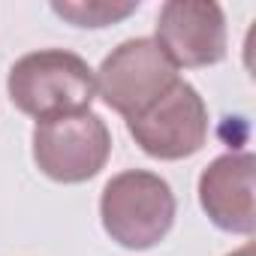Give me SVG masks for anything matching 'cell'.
Here are the masks:
<instances>
[{"mask_svg": "<svg viewBox=\"0 0 256 256\" xmlns=\"http://www.w3.org/2000/svg\"><path fill=\"white\" fill-rule=\"evenodd\" d=\"M139 0H52V12L76 28H108L130 18Z\"/></svg>", "mask_w": 256, "mask_h": 256, "instance_id": "ba28073f", "label": "cell"}, {"mask_svg": "<svg viewBox=\"0 0 256 256\" xmlns=\"http://www.w3.org/2000/svg\"><path fill=\"white\" fill-rule=\"evenodd\" d=\"M175 193L166 178L148 169H126L106 181L100 220L106 235L126 250L157 247L175 223Z\"/></svg>", "mask_w": 256, "mask_h": 256, "instance_id": "7a4b0ae2", "label": "cell"}, {"mask_svg": "<svg viewBox=\"0 0 256 256\" xmlns=\"http://www.w3.org/2000/svg\"><path fill=\"white\" fill-rule=\"evenodd\" d=\"M10 100L18 112L48 120L60 114L90 112L96 96L94 70L84 58L66 48H42L18 58L6 78Z\"/></svg>", "mask_w": 256, "mask_h": 256, "instance_id": "6da1fadb", "label": "cell"}, {"mask_svg": "<svg viewBox=\"0 0 256 256\" xmlns=\"http://www.w3.org/2000/svg\"><path fill=\"white\" fill-rule=\"evenodd\" d=\"M108 157L112 133L94 112L60 114L34 126V163L58 184H84L96 178Z\"/></svg>", "mask_w": 256, "mask_h": 256, "instance_id": "277c9868", "label": "cell"}, {"mask_svg": "<svg viewBox=\"0 0 256 256\" xmlns=\"http://www.w3.org/2000/svg\"><path fill=\"white\" fill-rule=\"evenodd\" d=\"M154 42L178 70L214 66L226 58V16L208 0H169L160 6Z\"/></svg>", "mask_w": 256, "mask_h": 256, "instance_id": "8992f818", "label": "cell"}, {"mask_svg": "<svg viewBox=\"0 0 256 256\" xmlns=\"http://www.w3.org/2000/svg\"><path fill=\"white\" fill-rule=\"evenodd\" d=\"M226 256H253V244H244V247H238V250H232Z\"/></svg>", "mask_w": 256, "mask_h": 256, "instance_id": "9c48e42d", "label": "cell"}, {"mask_svg": "<svg viewBox=\"0 0 256 256\" xmlns=\"http://www.w3.org/2000/svg\"><path fill=\"white\" fill-rule=\"evenodd\" d=\"M256 160L250 151L223 154L211 160L199 175V205L208 220L232 235L256 232V199H253Z\"/></svg>", "mask_w": 256, "mask_h": 256, "instance_id": "52a82bcc", "label": "cell"}, {"mask_svg": "<svg viewBox=\"0 0 256 256\" xmlns=\"http://www.w3.org/2000/svg\"><path fill=\"white\" fill-rule=\"evenodd\" d=\"M178 78V66L166 58L154 36L124 40L118 48H112V54H106V60L94 72L96 94L124 120L139 118Z\"/></svg>", "mask_w": 256, "mask_h": 256, "instance_id": "3957f363", "label": "cell"}, {"mask_svg": "<svg viewBox=\"0 0 256 256\" xmlns=\"http://www.w3.org/2000/svg\"><path fill=\"white\" fill-rule=\"evenodd\" d=\"M126 133L154 160H184L208 142V106L199 90L178 78L154 106L126 120Z\"/></svg>", "mask_w": 256, "mask_h": 256, "instance_id": "5b68a950", "label": "cell"}]
</instances>
